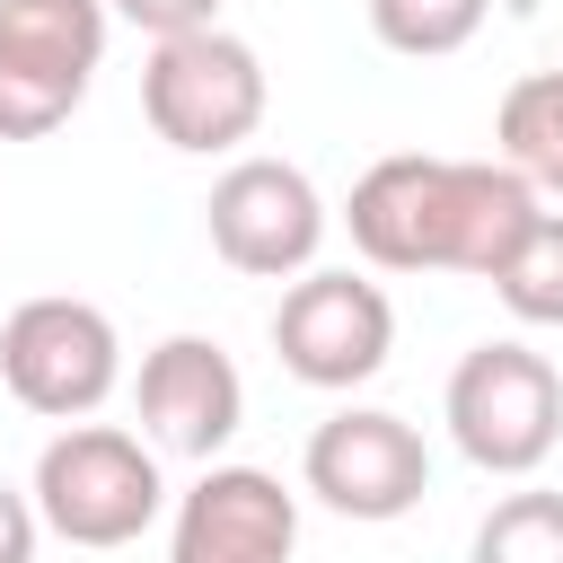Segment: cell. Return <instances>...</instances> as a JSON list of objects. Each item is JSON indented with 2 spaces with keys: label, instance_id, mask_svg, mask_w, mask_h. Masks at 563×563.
I'll use <instances>...</instances> for the list:
<instances>
[{
  "label": "cell",
  "instance_id": "obj_1",
  "mask_svg": "<svg viewBox=\"0 0 563 563\" xmlns=\"http://www.w3.org/2000/svg\"><path fill=\"white\" fill-rule=\"evenodd\" d=\"M537 185L501 158H422V150H396L378 158L352 202H343V229L352 246L378 264V273H466V282H493V264L510 255V238L537 220Z\"/></svg>",
  "mask_w": 563,
  "mask_h": 563
},
{
  "label": "cell",
  "instance_id": "obj_2",
  "mask_svg": "<svg viewBox=\"0 0 563 563\" xmlns=\"http://www.w3.org/2000/svg\"><path fill=\"white\" fill-rule=\"evenodd\" d=\"M26 501H35L44 537L114 554L167 510V475H158V449L141 431H123V422H62L44 440V457H35Z\"/></svg>",
  "mask_w": 563,
  "mask_h": 563
},
{
  "label": "cell",
  "instance_id": "obj_3",
  "mask_svg": "<svg viewBox=\"0 0 563 563\" xmlns=\"http://www.w3.org/2000/svg\"><path fill=\"white\" fill-rule=\"evenodd\" d=\"M264 62L246 35L229 26H185V35H150V62H141V114L167 150L185 158H220L238 141H255L264 123Z\"/></svg>",
  "mask_w": 563,
  "mask_h": 563
},
{
  "label": "cell",
  "instance_id": "obj_4",
  "mask_svg": "<svg viewBox=\"0 0 563 563\" xmlns=\"http://www.w3.org/2000/svg\"><path fill=\"white\" fill-rule=\"evenodd\" d=\"M440 413H449V440H457L466 466H484V475H537L554 457V440H563V378H554L545 352H528V343L501 334V343H475L449 369Z\"/></svg>",
  "mask_w": 563,
  "mask_h": 563
},
{
  "label": "cell",
  "instance_id": "obj_5",
  "mask_svg": "<svg viewBox=\"0 0 563 563\" xmlns=\"http://www.w3.org/2000/svg\"><path fill=\"white\" fill-rule=\"evenodd\" d=\"M106 26V0H0V141H44L79 114Z\"/></svg>",
  "mask_w": 563,
  "mask_h": 563
},
{
  "label": "cell",
  "instance_id": "obj_6",
  "mask_svg": "<svg viewBox=\"0 0 563 563\" xmlns=\"http://www.w3.org/2000/svg\"><path fill=\"white\" fill-rule=\"evenodd\" d=\"M0 387L44 422H88L123 387V334L97 299H26L0 325Z\"/></svg>",
  "mask_w": 563,
  "mask_h": 563
},
{
  "label": "cell",
  "instance_id": "obj_7",
  "mask_svg": "<svg viewBox=\"0 0 563 563\" xmlns=\"http://www.w3.org/2000/svg\"><path fill=\"white\" fill-rule=\"evenodd\" d=\"M325 194L308 185V167L290 158H238L211 176V202H202V229H211V255L246 282H290L317 264L325 246Z\"/></svg>",
  "mask_w": 563,
  "mask_h": 563
},
{
  "label": "cell",
  "instance_id": "obj_8",
  "mask_svg": "<svg viewBox=\"0 0 563 563\" xmlns=\"http://www.w3.org/2000/svg\"><path fill=\"white\" fill-rule=\"evenodd\" d=\"M273 352H282V369H290L299 387L343 396V387H361V378L387 369V352H396V308H387L378 282L308 264V273H290L282 308H273Z\"/></svg>",
  "mask_w": 563,
  "mask_h": 563
},
{
  "label": "cell",
  "instance_id": "obj_9",
  "mask_svg": "<svg viewBox=\"0 0 563 563\" xmlns=\"http://www.w3.org/2000/svg\"><path fill=\"white\" fill-rule=\"evenodd\" d=\"M299 484L334 510V519H405L422 493H431V449L405 413L387 405H343L308 431V457H299Z\"/></svg>",
  "mask_w": 563,
  "mask_h": 563
},
{
  "label": "cell",
  "instance_id": "obj_10",
  "mask_svg": "<svg viewBox=\"0 0 563 563\" xmlns=\"http://www.w3.org/2000/svg\"><path fill=\"white\" fill-rule=\"evenodd\" d=\"M132 405H141L150 449L211 466V457L238 440V422H246V378H238V361H229L211 334H167V343L141 352Z\"/></svg>",
  "mask_w": 563,
  "mask_h": 563
},
{
  "label": "cell",
  "instance_id": "obj_11",
  "mask_svg": "<svg viewBox=\"0 0 563 563\" xmlns=\"http://www.w3.org/2000/svg\"><path fill=\"white\" fill-rule=\"evenodd\" d=\"M299 554V493L264 466H202L176 501L167 563H290Z\"/></svg>",
  "mask_w": 563,
  "mask_h": 563
},
{
  "label": "cell",
  "instance_id": "obj_12",
  "mask_svg": "<svg viewBox=\"0 0 563 563\" xmlns=\"http://www.w3.org/2000/svg\"><path fill=\"white\" fill-rule=\"evenodd\" d=\"M493 150H501V167H519L537 194H563V62H545V70H528V79L501 88Z\"/></svg>",
  "mask_w": 563,
  "mask_h": 563
},
{
  "label": "cell",
  "instance_id": "obj_13",
  "mask_svg": "<svg viewBox=\"0 0 563 563\" xmlns=\"http://www.w3.org/2000/svg\"><path fill=\"white\" fill-rule=\"evenodd\" d=\"M493 299L519 325H563V211H537L493 264Z\"/></svg>",
  "mask_w": 563,
  "mask_h": 563
},
{
  "label": "cell",
  "instance_id": "obj_14",
  "mask_svg": "<svg viewBox=\"0 0 563 563\" xmlns=\"http://www.w3.org/2000/svg\"><path fill=\"white\" fill-rule=\"evenodd\" d=\"M466 563H563V493H545V484L501 493V501L475 519Z\"/></svg>",
  "mask_w": 563,
  "mask_h": 563
},
{
  "label": "cell",
  "instance_id": "obj_15",
  "mask_svg": "<svg viewBox=\"0 0 563 563\" xmlns=\"http://www.w3.org/2000/svg\"><path fill=\"white\" fill-rule=\"evenodd\" d=\"M484 9L493 0H369V35L387 53H405V62H440V53L475 44Z\"/></svg>",
  "mask_w": 563,
  "mask_h": 563
},
{
  "label": "cell",
  "instance_id": "obj_16",
  "mask_svg": "<svg viewBox=\"0 0 563 563\" xmlns=\"http://www.w3.org/2000/svg\"><path fill=\"white\" fill-rule=\"evenodd\" d=\"M106 18L141 35H185V26H220V0H106Z\"/></svg>",
  "mask_w": 563,
  "mask_h": 563
},
{
  "label": "cell",
  "instance_id": "obj_17",
  "mask_svg": "<svg viewBox=\"0 0 563 563\" xmlns=\"http://www.w3.org/2000/svg\"><path fill=\"white\" fill-rule=\"evenodd\" d=\"M35 545H44V519H35V501L0 484V563H35Z\"/></svg>",
  "mask_w": 563,
  "mask_h": 563
}]
</instances>
